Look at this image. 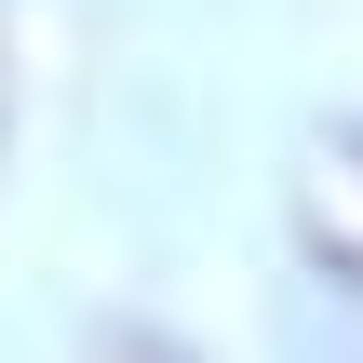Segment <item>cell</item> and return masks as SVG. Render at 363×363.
<instances>
[{"instance_id":"cell-1","label":"cell","mask_w":363,"mask_h":363,"mask_svg":"<svg viewBox=\"0 0 363 363\" xmlns=\"http://www.w3.org/2000/svg\"><path fill=\"white\" fill-rule=\"evenodd\" d=\"M121 363H175V350H121Z\"/></svg>"}]
</instances>
